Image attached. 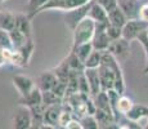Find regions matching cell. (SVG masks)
Wrapping results in <instances>:
<instances>
[{
    "label": "cell",
    "mask_w": 148,
    "mask_h": 129,
    "mask_svg": "<svg viewBox=\"0 0 148 129\" xmlns=\"http://www.w3.org/2000/svg\"><path fill=\"white\" fill-rule=\"evenodd\" d=\"M95 31V22L92 18L86 17L72 30V47L80 45L82 43L92 41Z\"/></svg>",
    "instance_id": "1"
},
{
    "label": "cell",
    "mask_w": 148,
    "mask_h": 129,
    "mask_svg": "<svg viewBox=\"0 0 148 129\" xmlns=\"http://www.w3.org/2000/svg\"><path fill=\"white\" fill-rule=\"evenodd\" d=\"M90 5H92V0L79 5V7H76V8H73V9H70V10H67V12H64V16H63L64 25L72 31L73 28L77 26L79 22H81L82 19L88 17Z\"/></svg>",
    "instance_id": "2"
},
{
    "label": "cell",
    "mask_w": 148,
    "mask_h": 129,
    "mask_svg": "<svg viewBox=\"0 0 148 129\" xmlns=\"http://www.w3.org/2000/svg\"><path fill=\"white\" fill-rule=\"evenodd\" d=\"M147 30H148V22H144L139 18L127 19L126 23L122 27V38H125L129 41H133V40L138 39V36Z\"/></svg>",
    "instance_id": "3"
},
{
    "label": "cell",
    "mask_w": 148,
    "mask_h": 129,
    "mask_svg": "<svg viewBox=\"0 0 148 129\" xmlns=\"http://www.w3.org/2000/svg\"><path fill=\"white\" fill-rule=\"evenodd\" d=\"M108 52L117 59L119 62H125L130 57V41L125 38H119L111 40L108 45Z\"/></svg>",
    "instance_id": "4"
},
{
    "label": "cell",
    "mask_w": 148,
    "mask_h": 129,
    "mask_svg": "<svg viewBox=\"0 0 148 129\" xmlns=\"http://www.w3.org/2000/svg\"><path fill=\"white\" fill-rule=\"evenodd\" d=\"M86 3V0H47L44 5L41 7L40 13H44L47 10H62V12H67L70 9L79 7V5Z\"/></svg>",
    "instance_id": "5"
},
{
    "label": "cell",
    "mask_w": 148,
    "mask_h": 129,
    "mask_svg": "<svg viewBox=\"0 0 148 129\" xmlns=\"http://www.w3.org/2000/svg\"><path fill=\"white\" fill-rule=\"evenodd\" d=\"M12 127L16 129H28L32 128V116H31L30 108L26 106L18 105L12 117Z\"/></svg>",
    "instance_id": "6"
},
{
    "label": "cell",
    "mask_w": 148,
    "mask_h": 129,
    "mask_svg": "<svg viewBox=\"0 0 148 129\" xmlns=\"http://www.w3.org/2000/svg\"><path fill=\"white\" fill-rule=\"evenodd\" d=\"M107 23H95V31L92 39V44L94 49L98 50H107L108 45L111 43V39L106 30Z\"/></svg>",
    "instance_id": "7"
},
{
    "label": "cell",
    "mask_w": 148,
    "mask_h": 129,
    "mask_svg": "<svg viewBox=\"0 0 148 129\" xmlns=\"http://www.w3.org/2000/svg\"><path fill=\"white\" fill-rule=\"evenodd\" d=\"M143 0H117V7L124 12L127 19H134L139 17V9Z\"/></svg>",
    "instance_id": "8"
},
{
    "label": "cell",
    "mask_w": 148,
    "mask_h": 129,
    "mask_svg": "<svg viewBox=\"0 0 148 129\" xmlns=\"http://www.w3.org/2000/svg\"><path fill=\"white\" fill-rule=\"evenodd\" d=\"M12 83L16 88V90L18 92L19 97L26 96L28 92L32 90V88L35 87V81H34L31 77H28L26 75H22V74H17V75L13 76Z\"/></svg>",
    "instance_id": "9"
},
{
    "label": "cell",
    "mask_w": 148,
    "mask_h": 129,
    "mask_svg": "<svg viewBox=\"0 0 148 129\" xmlns=\"http://www.w3.org/2000/svg\"><path fill=\"white\" fill-rule=\"evenodd\" d=\"M98 74H99V80H101L102 90L112 89L115 87V72H113V70L110 66L101 63L98 66Z\"/></svg>",
    "instance_id": "10"
},
{
    "label": "cell",
    "mask_w": 148,
    "mask_h": 129,
    "mask_svg": "<svg viewBox=\"0 0 148 129\" xmlns=\"http://www.w3.org/2000/svg\"><path fill=\"white\" fill-rule=\"evenodd\" d=\"M57 80H58V77H57L54 70H48V71H42L40 75L38 76L35 84L41 92L52 90L53 87L56 85Z\"/></svg>",
    "instance_id": "11"
},
{
    "label": "cell",
    "mask_w": 148,
    "mask_h": 129,
    "mask_svg": "<svg viewBox=\"0 0 148 129\" xmlns=\"http://www.w3.org/2000/svg\"><path fill=\"white\" fill-rule=\"evenodd\" d=\"M62 111V103L47 106L44 114V128H58L59 114Z\"/></svg>",
    "instance_id": "12"
},
{
    "label": "cell",
    "mask_w": 148,
    "mask_h": 129,
    "mask_svg": "<svg viewBox=\"0 0 148 129\" xmlns=\"http://www.w3.org/2000/svg\"><path fill=\"white\" fill-rule=\"evenodd\" d=\"M84 72L88 79V84H89L90 97H94L102 90L101 80H99V74H98V67L97 68H85Z\"/></svg>",
    "instance_id": "13"
},
{
    "label": "cell",
    "mask_w": 148,
    "mask_h": 129,
    "mask_svg": "<svg viewBox=\"0 0 148 129\" xmlns=\"http://www.w3.org/2000/svg\"><path fill=\"white\" fill-rule=\"evenodd\" d=\"M39 103H42V92L36 85L26 96H22L18 98V105L26 106V107H31V106L39 105Z\"/></svg>",
    "instance_id": "14"
},
{
    "label": "cell",
    "mask_w": 148,
    "mask_h": 129,
    "mask_svg": "<svg viewBox=\"0 0 148 129\" xmlns=\"http://www.w3.org/2000/svg\"><path fill=\"white\" fill-rule=\"evenodd\" d=\"M88 17L92 18L95 23H108V12L102 5H99L98 3L93 1V0H92L89 13H88Z\"/></svg>",
    "instance_id": "15"
},
{
    "label": "cell",
    "mask_w": 148,
    "mask_h": 129,
    "mask_svg": "<svg viewBox=\"0 0 148 129\" xmlns=\"http://www.w3.org/2000/svg\"><path fill=\"white\" fill-rule=\"evenodd\" d=\"M32 116V128H44V114L47 110V105L44 102L39 105L28 107Z\"/></svg>",
    "instance_id": "16"
},
{
    "label": "cell",
    "mask_w": 148,
    "mask_h": 129,
    "mask_svg": "<svg viewBox=\"0 0 148 129\" xmlns=\"http://www.w3.org/2000/svg\"><path fill=\"white\" fill-rule=\"evenodd\" d=\"M16 27L25 34L27 38H32L31 18L26 13H16Z\"/></svg>",
    "instance_id": "17"
},
{
    "label": "cell",
    "mask_w": 148,
    "mask_h": 129,
    "mask_svg": "<svg viewBox=\"0 0 148 129\" xmlns=\"http://www.w3.org/2000/svg\"><path fill=\"white\" fill-rule=\"evenodd\" d=\"M134 101H133L130 97L125 96V94H120L119 97V101H117V106H116V111H117V116H116V123L117 120L120 119L122 115H126L127 112L130 111V108L133 107L134 105Z\"/></svg>",
    "instance_id": "18"
},
{
    "label": "cell",
    "mask_w": 148,
    "mask_h": 129,
    "mask_svg": "<svg viewBox=\"0 0 148 129\" xmlns=\"http://www.w3.org/2000/svg\"><path fill=\"white\" fill-rule=\"evenodd\" d=\"M126 21H127L126 16H125L124 12H122L119 7L113 8V9H111L110 12H108V23L122 28L124 25L126 23Z\"/></svg>",
    "instance_id": "19"
},
{
    "label": "cell",
    "mask_w": 148,
    "mask_h": 129,
    "mask_svg": "<svg viewBox=\"0 0 148 129\" xmlns=\"http://www.w3.org/2000/svg\"><path fill=\"white\" fill-rule=\"evenodd\" d=\"M147 115H148V106L143 105V103H134L133 107L130 108V111L125 116H127L132 120H135V121H139V120L146 117Z\"/></svg>",
    "instance_id": "20"
},
{
    "label": "cell",
    "mask_w": 148,
    "mask_h": 129,
    "mask_svg": "<svg viewBox=\"0 0 148 129\" xmlns=\"http://www.w3.org/2000/svg\"><path fill=\"white\" fill-rule=\"evenodd\" d=\"M16 27V14L8 10H0V28L10 31Z\"/></svg>",
    "instance_id": "21"
},
{
    "label": "cell",
    "mask_w": 148,
    "mask_h": 129,
    "mask_svg": "<svg viewBox=\"0 0 148 129\" xmlns=\"http://www.w3.org/2000/svg\"><path fill=\"white\" fill-rule=\"evenodd\" d=\"M64 61H66V63L68 65V67L71 68V71H84L85 70L84 62L79 58L77 54H76L72 49H71V52L68 53V56L64 58Z\"/></svg>",
    "instance_id": "22"
},
{
    "label": "cell",
    "mask_w": 148,
    "mask_h": 129,
    "mask_svg": "<svg viewBox=\"0 0 148 129\" xmlns=\"http://www.w3.org/2000/svg\"><path fill=\"white\" fill-rule=\"evenodd\" d=\"M45 3H47V0H28L26 8H25V13L31 19L35 18L36 16H39V12H40L41 7Z\"/></svg>",
    "instance_id": "23"
},
{
    "label": "cell",
    "mask_w": 148,
    "mask_h": 129,
    "mask_svg": "<svg viewBox=\"0 0 148 129\" xmlns=\"http://www.w3.org/2000/svg\"><path fill=\"white\" fill-rule=\"evenodd\" d=\"M102 56H103V50L93 49L92 53L89 54V57L84 62L85 68H97L102 63Z\"/></svg>",
    "instance_id": "24"
},
{
    "label": "cell",
    "mask_w": 148,
    "mask_h": 129,
    "mask_svg": "<svg viewBox=\"0 0 148 129\" xmlns=\"http://www.w3.org/2000/svg\"><path fill=\"white\" fill-rule=\"evenodd\" d=\"M71 49L77 54V57L82 62H85V59L89 57V54L92 53V50L94 49V47H93L92 41H88V43H82L80 45H76V47H72Z\"/></svg>",
    "instance_id": "25"
},
{
    "label": "cell",
    "mask_w": 148,
    "mask_h": 129,
    "mask_svg": "<svg viewBox=\"0 0 148 129\" xmlns=\"http://www.w3.org/2000/svg\"><path fill=\"white\" fill-rule=\"evenodd\" d=\"M9 35H10V39H12V44H13L14 49L21 48L22 45H23L28 39H30V38H27L22 31H19L17 27H14V28H12V30L9 31Z\"/></svg>",
    "instance_id": "26"
},
{
    "label": "cell",
    "mask_w": 148,
    "mask_h": 129,
    "mask_svg": "<svg viewBox=\"0 0 148 129\" xmlns=\"http://www.w3.org/2000/svg\"><path fill=\"white\" fill-rule=\"evenodd\" d=\"M81 123L82 129H99V124L97 121L95 116L92 115V114H86V115L77 117Z\"/></svg>",
    "instance_id": "27"
},
{
    "label": "cell",
    "mask_w": 148,
    "mask_h": 129,
    "mask_svg": "<svg viewBox=\"0 0 148 129\" xmlns=\"http://www.w3.org/2000/svg\"><path fill=\"white\" fill-rule=\"evenodd\" d=\"M42 102L47 106L58 105V103L63 102V98L59 97L58 94H56L53 90H45V92H42Z\"/></svg>",
    "instance_id": "28"
},
{
    "label": "cell",
    "mask_w": 148,
    "mask_h": 129,
    "mask_svg": "<svg viewBox=\"0 0 148 129\" xmlns=\"http://www.w3.org/2000/svg\"><path fill=\"white\" fill-rule=\"evenodd\" d=\"M10 48H13V44L9 31L0 28V49H10Z\"/></svg>",
    "instance_id": "29"
},
{
    "label": "cell",
    "mask_w": 148,
    "mask_h": 129,
    "mask_svg": "<svg viewBox=\"0 0 148 129\" xmlns=\"http://www.w3.org/2000/svg\"><path fill=\"white\" fill-rule=\"evenodd\" d=\"M79 92L84 94H89L90 96V89H89V84H88V79L85 76V72L81 71L79 74Z\"/></svg>",
    "instance_id": "30"
},
{
    "label": "cell",
    "mask_w": 148,
    "mask_h": 129,
    "mask_svg": "<svg viewBox=\"0 0 148 129\" xmlns=\"http://www.w3.org/2000/svg\"><path fill=\"white\" fill-rule=\"evenodd\" d=\"M106 30H107V34H108V36H110L111 40L119 39V38H121V36H122V28L121 27H117V26H113L111 23H107Z\"/></svg>",
    "instance_id": "31"
},
{
    "label": "cell",
    "mask_w": 148,
    "mask_h": 129,
    "mask_svg": "<svg viewBox=\"0 0 148 129\" xmlns=\"http://www.w3.org/2000/svg\"><path fill=\"white\" fill-rule=\"evenodd\" d=\"M136 40H138L139 44L143 47L144 56H146V63H148V32H147V31L142 32L140 35L138 36V39H136Z\"/></svg>",
    "instance_id": "32"
},
{
    "label": "cell",
    "mask_w": 148,
    "mask_h": 129,
    "mask_svg": "<svg viewBox=\"0 0 148 129\" xmlns=\"http://www.w3.org/2000/svg\"><path fill=\"white\" fill-rule=\"evenodd\" d=\"M93 1H95V3H98L99 5H102L107 12H110L111 9L117 7V0H93Z\"/></svg>",
    "instance_id": "33"
},
{
    "label": "cell",
    "mask_w": 148,
    "mask_h": 129,
    "mask_svg": "<svg viewBox=\"0 0 148 129\" xmlns=\"http://www.w3.org/2000/svg\"><path fill=\"white\" fill-rule=\"evenodd\" d=\"M138 18L142 19V21H144V22H148V3L144 1V0L140 5V9H139V17Z\"/></svg>",
    "instance_id": "34"
},
{
    "label": "cell",
    "mask_w": 148,
    "mask_h": 129,
    "mask_svg": "<svg viewBox=\"0 0 148 129\" xmlns=\"http://www.w3.org/2000/svg\"><path fill=\"white\" fill-rule=\"evenodd\" d=\"M66 129H82L80 120H79L77 117L73 116L72 119L70 120V123H68V124L66 125Z\"/></svg>",
    "instance_id": "35"
},
{
    "label": "cell",
    "mask_w": 148,
    "mask_h": 129,
    "mask_svg": "<svg viewBox=\"0 0 148 129\" xmlns=\"http://www.w3.org/2000/svg\"><path fill=\"white\" fill-rule=\"evenodd\" d=\"M138 123H139V125H140V128L148 129V115L146 117H143V119H140Z\"/></svg>",
    "instance_id": "36"
},
{
    "label": "cell",
    "mask_w": 148,
    "mask_h": 129,
    "mask_svg": "<svg viewBox=\"0 0 148 129\" xmlns=\"http://www.w3.org/2000/svg\"><path fill=\"white\" fill-rule=\"evenodd\" d=\"M7 62H5V58H4V56H3V50L0 49V67H3Z\"/></svg>",
    "instance_id": "37"
},
{
    "label": "cell",
    "mask_w": 148,
    "mask_h": 129,
    "mask_svg": "<svg viewBox=\"0 0 148 129\" xmlns=\"http://www.w3.org/2000/svg\"><path fill=\"white\" fill-rule=\"evenodd\" d=\"M144 75H148V63H146V67H144Z\"/></svg>",
    "instance_id": "38"
},
{
    "label": "cell",
    "mask_w": 148,
    "mask_h": 129,
    "mask_svg": "<svg viewBox=\"0 0 148 129\" xmlns=\"http://www.w3.org/2000/svg\"><path fill=\"white\" fill-rule=\"evenodd\" d=\"M5 1V0H0V3H4Z\"/></svg>",
    "instance_id": "39"
},
{
    "label": "cell",
    "mask_w": 148,
    "mask_h": 129,
    "mask_svg": "<svg viewBox=\"0 0 148 129\" xmlns=\"http://www.w3.org/2000/svg\"><path fill=\"white\" fill-rule=\"evenodd\" d=\"M144 1H147V3H148V0H144Z\"/></svg>",
    "instance_id": "40"
},
{
    "label": "cell",
    "mask_w": 148,
    "mask_h": 129,
    "mask_svg": "<svg viewBox=\"0 0 148 129\" xmlns=\"http://www.w3.org/2000/svg\"><path fill=\"white\" fill-rule=\"evenodd\" d=\"M86 1H89V0H86Z\"/></svg>",
    "instance_id": "41"
},
{
    "label": "cell",
    "mask_w": 148,
    "mask_h": 129,
    "mask_svg": "<svg viewBox=\"0 0 148 129\" xmlns=\"http://www.w3.org/2000/svg\"><path fill=\"white\" fill-rule=\"evenodd\" d=\"M147 32H148V30H147Z\"/></svg>",
    "instance_id": "42"
}]
</instances>
